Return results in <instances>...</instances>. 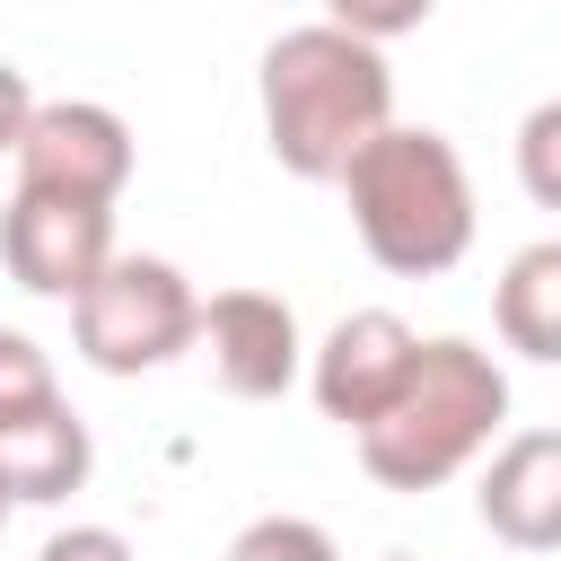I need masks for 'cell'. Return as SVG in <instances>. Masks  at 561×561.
<instances>
[{
  "instance_id": "6da1fadb",
  "label": "cell",
  "mask_w": 561,
  "mask_h": 561,
  "mask_svg": "<svg viewBox=\"0 0 561 561\" xmlns=\"http://www.w3.org/2000/svg\"><path fill=\"white\" fill-rule=\"evenodd\" d=\"M254 96H263L272 158L298 184H333L394 123V70H386V53L368 35H351V26H333V18L272 35Z\"/></svg>"
},
{
  "instance_id": "7a4b0ae2",
  "label": "cell",
  "mask_w": 561,
  "mask_h": 561,
  "mask_svg": "<svg viewBox=\"0 0 561 561\" xmlns=\"http://www.w3.org/2000/svg\"><path fill=\"white\" fill-rule=\"evenodd\" d=\"M333 184H342L351 228H359V245H368L377 272L438 280V272L465 263V245H473V175H465V158H456L447 131L386 123Z\"/></svg>"
},
{
  "instance_id": "3957f363",
  "label": "cell",
  "mask_w": 561,
  "mask_h": 561,
  "mask_svg": "<svg viewBox=\"0 0 561 561\" xmlns=\"http://www.w3.org/2000/svg\"><path fill=\"white\" fill-rule=\"evenodd\" d=\"M500 421H508L500 359L482 342H465V333H438V342H421V359L394 386V403L368 430H351V438H359L368 482H386V491H438V482H456L500 438Z\"/></svg>"
},
{
  "instance_id": "277c9868",
  "label": "cell",
  "mask_w": 561,
  "mask_h": 561,
  "mask_svg": "<svg viewBox=\"0 0 561 561\" xmlns=\"http://www.w3.org/2000/svg\"><path fill=\"white\" fill-rule=\"evenodd\" d=\"M193 324H202V298H193V280L167 254H114L70 298L79 359L105 368V377H149V368L184 359L193 351Z\"/></svg>"
},
{
  "instance_id": "5b68a950",
  "label": "cell",
  "mask_w": 561,
  "mask_h": 561,
  "mask_svg": "<svg viewBox=\"0 0 561 561\" xmlns=\"http://www.w3.org/2000/svg\"><path fill=\"white\" fill-rule=\"evenodd\" d=\"M0 263L18 289L35 298H79L105 263H114V202H79L53 184H18L0 210Z\"/></svg>"
},
{
  "instance_id": "8992f818",
  "label": "cell",
  "mask_w": 561,
  "mask_h": 561,
  "mask_svg": "<svg viewBox=\"0 0 561 561\" xmlns=\"http://www.w3.org/2000/svg\"><path fill=\"white\" fill-rule=\"evenodd\" d=\"M18 184H53L79 202H123L131 184V123L96 96H53L18 131Z\"/></svg>"
},
{
  "instance_id": "52a82bcc",
  "label": "cell",
  "mask_w": 561,
  "mask_h": 561,
  "mask_svg": "<svg viewBox=\"0 0 561 561\" xmlns=\"http://www.w3.org/2000/svg\"><path fill=\"white\" fill-rule=\"evenodd\" d=\"M412 359H421V333H412L394 307H351V316L307 351V386H316L324 421L368 430V421L394 403V386L412 377Z\"/></svg>"
},
{
  "instance_id": "ba28073f",
  "label": "cell",
  "mask_w": 561,
  "mask_h": 561,
  "mask_svg": "<svg viewBox=\"0 0 561 561\" xmlns=\"http://www.w3.org/2000/svg\"><path fill=\"white\" fill-rule=\"evenodd\" d=\"M193 342L210 351V377H219V394H237V403H272V394H289L298 368H307L298 316H289V298H272V289H219V298L202 307Z\"/></svg>"
},
{
  "instance_id": "9c48e42d",
  "label": "cell",
  "mask_w": 561,
  "mask_h": 561,
  "mask_svg": "<svg viewBox=\"0 0 561 561\" xmlns=\"http://www.w3.org/2000/svg\"><path fill=\"white\" fill-rule=\"evenodd\" d=\"M473 508L517 552H561V430H517L473 482Z\"/></svg>"
},
{
  "instance_id": "30bf717a",
  "label": "cell",
  "mask_w": 561,
  "mask_h": 561,
  "mask_svg": "<svg viewBox=\"0 0 561 561\" xmlns=\"http://www.w3.org/2000/svg\"><path fill=\"white\" fill-rule=\"evenodd\" d=\"M88 465H96L88 421H79L61 394L35 403V412H18V421H0V482H9V500L53 508V500H70V491L88 482Z\"/></svg>"
},
{
  "instance_id": "8fae6325",
  "label": "cell",
  "mask_w": 561,
  "mask_h": 561,
  "mask_svg": "<svg viewBox=\"0 0 561 561\" xmlns=\"http://www.w3.org/2000/svg\"><path fill=\"white\" fill-rule=\"evenodd\" d=\"M491 316H500V342H508V351L561 368V237L508 254V272H500V289H491Z\"/></svg>"
},
{
  "instance_id": "7c38bea8",
  "label": "cell",
  "mask_w": 561,
  "mask_h": 561,
  "mask_svg": "<svg viewBox=\"0 0 561 561\" xmlns=\"http://www.w3.org/2000/svg\"><path fill=\"white\" fill-rule=\"evenodd\" d=\"M517 184H526V202L561 210V96H543L517 123Z\"/></svg>"
},
{
  "instance_id": "4fadbf2b",
  "label": "cell",
  "mask_w": 561,
  "mask_h": 561,
  "mask_svg": "<svg viewBox=\"0 0 561 561\" xmlns=\"http://www.w3.org/2000/svg\"><path fill=\"white\" fill-rule=\"evenodd\" d=\"M228 561H342V552H333V535L316 517H254L228 543Z\"/></svg>"
},
{
  "instance_id": "5bb4252c",
  "label": "cell",
  "mask_w": 561,
  "mask_h": 561,
  "mask_svg": "<svg viewBox=\"0 0 561 561\" xmlns=\"http://www.w3.org/2000/svg\"><path fill=\"white\" fill-rule=\"evenodd\" d=\"M61 386H53V359L26 342V333H9L0 324V421H18V412H35V403H53Z\"/></svg>"
},
{
  "instance_id": "9a60e30c",
  "label": "cell",
  "mask_w": 561,
  "mask_h": 561,
  "mask_svg": "<svg viewBox=\"0 0 561 561\" xmlns=\"http://www.w3.org/2000/svg\"><path fill=\"white\" fill-rule=\"evenodd\" d=\"M430 9H438V0H324V18H333V26H351V35H368V44L412 35Z\"/></svg>"
},
{
  "instance_id": "2e32d148",
  "label": "cell",
  "mask_w": 561,
  "mask_h": 561,
  "mask_svg": "<svg viewBox=\"0 0 561 561\" xmlns=\"http://www.w3.org/2000/svg\"><path fill=\"white\" fill-rule=\"evenodd\" d=\"M35 561H131V543H123L114 526H61Z\"/></svg>"
},
{
  "instance_id": "e0dca14e",
  "label": "cell",
  "mask_w": 561,
  "mask_h": 561,
  "mask_svg": "<svg viewBox=\"0 0 561 561\" xmlns=\"http://www.w3.org/2000/svg\"><path fill=\"white\" fill-rule=\"evenodd\" d=\"M26 114H35V88H26V70H18V61H0V158H18Z\"/></svg>"
},
{
  "instance_id": "ac0fdd59",
  "label": "cell",
  "mask_w": 561,
  "mask_h": 561,
  "mask_svg": "<svg viewBox=\"0 0 561 561\" xmlns=\"http://www.w3.org/2000/svg\"><path fill=\"white\" fill-rule=\"evenodd\" d=\"M9 508H18V500H9V482H0V526H9Z\"/></svg>"
}]
</instances>
